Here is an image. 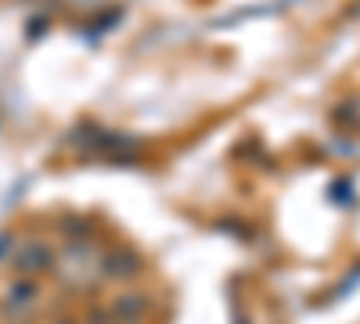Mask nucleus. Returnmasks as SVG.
Wrapping results in <instances>:
<instances>
[{
  "mask_svg": "<svg viewBox=\"0 0 360 324\" xmlns=\"http://www.w3.org/2000/svg\"><path fill=\"white\" fill-rule=\"evenodd\" d=\"M51 263V252L44 249V245H25V252L15 259V271H22V274H37V271H44Z\"/></svg>",
  "mask_w": 360,
  "mask_h": 324,
  "instance_id": "f257e3e1",
  "label": "nucleus"
}]
</instances>
